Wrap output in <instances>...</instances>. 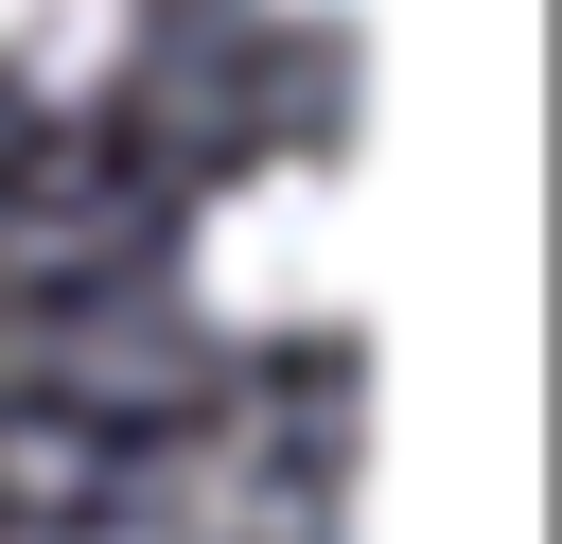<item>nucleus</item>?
Masks as SVG:
<instances>
[{
  "mask_svg": "<svg viewBox=\"0 0 562 544\" xmlns=\"http://www.w3.org/2000/svg\"><path fill=\"white\" fill-rule=\"evenodd\" d=\"M193 298L228 333H334L369 298V193L351 158H246L193 193Z\"/></svg>",
  "mask_w": 562,
  "mask_h": 544,
  "instance_id": "1",
  "label": "nucleus"
},
{
  "mask_svg": "<svg viewBox=\"0 0 562 544\" xmlns=\"http://www.w3.org/2000/svg\"><path fill=\"white\" fill-rule=\"evenodd\" d=\"M123 35H140V0H0V70L35 105H88L123 70Z\"/></svg>",
  "mask_w": 562,
  "mask_h": 544,
  "instance_id": "2",
  "label": "nucleus"
}]
</instances>
